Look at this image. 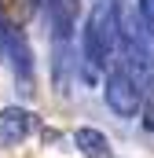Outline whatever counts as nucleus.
I'll use <instances>...</instances> for the list:
<instances>
[{
    "instance_id": "20e7f679",
    "label": "nucleus",
    "mask_w": 154,
    "mask_h": 158,
    "mask_svg": "<svg viewBox=\"0 0 154 158\" xmlns=\"http://www.w3.org/2000/svg\"><path fill=\"white\" fill-rule=\"evenodd\" d=\"M37 129V114L26 107H4L0 110V143H22Z\"/></svg>"
},
{
    "instance_id": "f257e3e1",
    "label": "nucleus",
    "mask_w": 154,
    "mask_h": 158,
    "mask_svg": "<svg viewBox=\"0 0 154 158\" xmlns=\"http://www.w3.org/2000/svg\"><path fill=\"white\" fill-rule=\"evenodd\" d=\"M81 48H84V59L95 70H107L110 66V55H114V48H117V19H114L110 0L95 4V11L88 15L84 33H81Z\"/></svg>"
},
{
    "instance_id": "39448f33",
    "label": "nucleus",
    "mask_w": 154,
    "mask_h": 158,
    "mask_svg": "<svg viewBox=\"0 0 154 158\" xmlns=\"http://www.w3.org/2000/svg\"><path fill=\"white\" fill-rule=\"evenodd\" d=\"M74 143H77V151L88 155V158H110V143H107V136L95 132V129H77V132H74Z\"/></svg>"
},
{
    "instance_id": "f03ea898",
    "label": "nucleus",
    "mask_w": 154,
    "mask_h": 158,
    "mask_svg": "<svg viewBox=\"0 0 154 158\" xmlns=\"http://www.w3.org/2000/svg\"><path fill=\"white\" fill-rule=\"evenodd\" d=\"M103 96H107V107L114 110L117 118H136L140 107H143V85L132 77L121 63L107 74V88H103Z\"/></svg>"
},
{
    "instance_id": "7ed1b4c3",
    "label": "nucleus",
    "mask_w": 154,
    "mask_h": 158,
    "mask_svg": "<svg viewBox=\"0 0 154 158\" xmlns=\"http://www.w3.org/2000/svg\"><path fill=\"white\" fill-rule=\"evenodd\" d=\"M40 4H44V19H48V30L55 33V40H70L77 15H81V0H40Z\"/></svg>"
},
{
    "instance_id": "0eeeda50",
    "label": "nucleus",
    "mask_w": 154,
    "mask_h": 158,
    "mask_svg": "<svg viewBox=\"0 0 154 158\" xmlns=\"http://www.w3.org/2000/svg\"><path fill=\"white\" fill-rule=\"evenodd\" d=\"M136 19L143 22V30L154 37V0H140L136 4Z\"/></svg>"
},
{
    "instance_id": "423d86ee",
    "label": "nucleus",
    "mask_w": 154,
    "mask_h": 158,
    "mask_svg": "<svg viewBox=\"0 0 154 158\" xmlns=\"http://www.w3.org/2000/svg\"><path fill=\"white\" fill-rule=\"evenodd\" d=\"M37 0H0V15L11 22V26H26L30 15H33Z\"/></svg>"
}]
</instances>
